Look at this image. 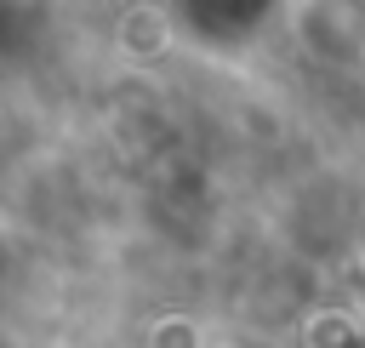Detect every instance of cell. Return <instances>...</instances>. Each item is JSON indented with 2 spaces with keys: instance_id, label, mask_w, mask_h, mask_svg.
Returning a JSON list of instances; mask_svg holds the SVG:
<instances>
[{
  "instance_id": "cell-1",
  "label": "cell",
  "mask_w": 365,
  "mask_h": 348,
  "mask_svg": "<svg viewBox=\"0 0 365 348\" xmlns=\"http://www.w3.org/2000/svg\"><path fill=\"white\" fill-rule=\"evenodd\" d=\"M285 0H171L177 29L205 51H245L257 46Z\"/></svg>"
}]
</instances>
